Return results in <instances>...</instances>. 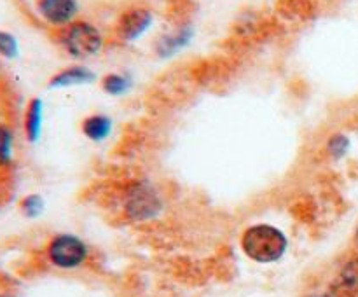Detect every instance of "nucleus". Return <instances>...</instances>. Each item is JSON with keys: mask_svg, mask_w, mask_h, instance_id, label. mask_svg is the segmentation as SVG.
Here are the masks:
<instances>
[{"mask_svg": "<svg viewBox=\"0 0 358 297\" xmlns=\"http://www.w3.org/2000/svg\"><path fill=\"white\" fill-rule=\"evenodd\" d=\"M289 247V240L278 227L269 224L250 226L241 236V248L248 259L261 264L280 261Z\"/></svg>", "mask_w": 358, "mask_h": 297, "instance_id": "1", "label": "nucleus"}, {"mask_svg": "<svg viewBox=\"0 0 358 297\" xmlns=\"http://www.w3.org/2000/svg\"><path fill=\"white\" fill-rule=\"evenodd\" d=\"M59 44L72 58L86 59L103 48V35L90 21H73L59 31Z\"/></svg>", "mask_w": 358, "mask_h": 297, "instance_id": "2", "label": "nucleus"}, {"mask_svg": "<svg viewBox=\"0 0 358 297\" xmlns=\"http://www.w3.org/2000/svg\"><path fill=\"white\" fill-rule=\"evenodd\" d=\"M86 257V243L73 234H58L48 245V259L59 269L79 268Z\"/></svg>", "mask_w": 358, "mask_h": 297, "instance_id": "3", "label": "nucleus"}, {"mask_svg": "<svg viewBox=\"0 0 358 297\" xmlns=\"http://www.w3.org/2000/svg\"><path fill=\"white\" fill-rule=\"evenodd\" d=\"M154 16L145 7H131L119 16L115 34L122 42H135L142 37L152 24Z\"/></svg>", "mask_w": 358, "mask_h": 297, "instance_id": "4", "label": "nucleus"}, {"mask_svg": "<svg viewBox=\"0 0 358 297\" xmlns=\"http://www.w3.org/2000/svg\"><path fill=\"white\" fill-rule=\"evenodd\" d=\"M35 9L48 24L65 28L76 21V16L79 14V2L77 0H37Z\"/></svg>", "mask_w": 358, "mask_h": 297, "instance_id": "5", "label": "nucleus"}, {"mask_svg": "<svg viewBox=\"0 0 358 297\" xmlns=\"http://www.w3.org/2000/svg\"><path fill=\"white\" fill-rule=\"evenodd\" d=\"M358 296V257L343 266L334 282L325 290L324 297H357Z\"/></svg>", "mask_w": 358, "mask_h": 297, "instance_id": "6", "label": "nucleus"}, {"mask_svg": "<svg viewBox=\"0 0 358 297\" xmlns=\"http://www.w3.org/2000/svg\"><path fill=\"white\" fill-rule=\"evenodd\" d=\"M96 79V73L84 65H72L66 68L59 70L49 79L48 86L51 89H59V87H72V86H84L91 84Z\"/></svg>", "mask_w": 358, "mask_h": 297, "instance_id": "7", "label": "nucleus"}, {"mask_svg": "<svg viewBox=\"0 0 358 297\" xmlns=\"http://www.w3.org/2000/svg\"><path fill=\"white\" fill-rule=\"evenodd\" d=\"M161 208V203L157 201L156 196L147 189H138L131 194L128 205H126V212L129 217L135 220H145L156 215Z\"/></svg>", "mask_w": 358, "mask_h": 297, "instance_id": "8", "label": "nucleus"}, {"mask_svg": "<svg viewBox=\"0 0 358 297\" xmlns=\"http://www.w3.org/2000/svg\"><path fill=\"white\" fill-rule=\"evenodd\" d=\"M42 114H44V103L41 98H31L24 108L23 128L28 142H37L42 131Z\"/></svg>", "mask_w": 358, "mask_h": 297, "instance_id": "9", "label": "nucleus"}, {"mask_svg": "<svg viewBox=\"0 0 358 297\" xmlns=\"http://www.w3.org/2000/svg\"><path fill=\"white\" fill-rule=\"evenodd\" d=\"M191 38H192V28L189 27L180 28V30H177L175 34L163 35V37L157 41V45H156L157 55H159L161 58L173 56L175 52H178L182 48H185V45L191 42Z\"/></svg>", "mask_w": 358, "mask_h": 297, "instance_id": "10", "label": "nucleus"}, {"mask_svg": "<svg viewBox=\"0 0 358 297\" xmlns=\"http://www.w3.org/2000/svg\"><path fill=\"white\" fill-rule=\"evenodd\" d=\"M112 131V121L107 115L94 114L90 115L83 121V133L93 142H100L105 140Z\"/></svg>", "mask_w": 358, "mask_h": 297, "instance_id": "11", "label": "nucleus"}, {"mask_svg": "<svg viewBox=\"0 0 358 297\" xmlns=\"http://www.w3.org/2000/svg\"><path fill=\"white\" fill-rule=\"evenodd\" d=\"M131 86V80L128 75H122V73H107V75L101 79V87L107 94L112 96H121Z\"/></svg>", "mask_w": 358, "mask_h": 297, "instance_id": "12", "label": "nucleus"}, {"mask_svg": "<svg viewBox=\"0 0 358 297\" xmlns=\"http://www.w3.org/2000/svg\"><path fill=\"white\" fill-rule=\"evenodd\" d=\"M14 152V135L9 126L0 124V168L9 166Z\"/></svg>", "mask_w": 358, "mask_h": 297, "instance_id": "13", "label": "nucleus"}, {"mask_svg": "<svg viewBox=\"0 0 358 297\" xmlns=\"http://www.w3.org/2000/svg\"><path fill=\"white\" fill-rule=\"evenodd\" d=\"M20 210L24 217H28V219H35V217L41 215L42 210H44V199L38 194L24 196L20 201Z\"/></svg>", "mask_w": 358, "mask_h": 297, "instance_id": "14", "label": "nucleus"}, {"mask_svg": "<svg viewBox=\"0 0 358 297\" xmlns=\"http://www.w3.org/2000/svg\"><path fill=\"white\" fill-rule=\"evenodd\" d=\"M20 55V44L13 34L0 30V56L6 59H14Z\"/></svg>", "mask_w": 358, "mask_h": 297, "instance_id": "15", "label": "nucleus"}, {"mask_svg": "<svg viewBox=\"0 0 358 297\" xmlns=\"http://www.w3.org/2000/svg\"><path fill=\"white\" fill-rule=\"evenodd\" d=\"M329 152L332 154L334 157H343L350 149V140L348 136L345 135H332L331 140L327 143Z\"/></svg>", "mask_w": 358, "mask_h": 297, "instance_id": "16", "label": "nucleus"}, {"mask_svg": "<svg viewBox=\"0 0 358 297\" xmlns=\"http://www.w3.org/2000/svg\"><path fill=\"white\" fill-rule=\"evenodd\" d=\"M0 297H13L10 294H6V292H0Z\"/></svg>", "mask_w": 358, "mask_h": 297, "instance_id": "17", "label": "nucleus"}, {"mask_svg": "<svg viewBox=\"0 0 358 297\" xmlns=\"http://www.w3.org/2000/svg\"><path fill=\"white\" fill-rule=\"evenodd\" d=\"M357 245H358V229H357Z\"/></svg>", "mask_w": 358, "mask_h": 297, "instance_id": "18", "label": "nucleus"}]
</instances>
